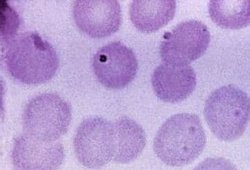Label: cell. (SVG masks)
Returning a JSON list of instances; mask_svg holds the SVG:
<instances>
[{
	"mask_svg": "<svg viewBox=\"0 0 250 170\" xmlns=\"http://www.w3.org/2000/svg\"><path fill=\"white\" fill-rule=\"evenodd\" d=\"M206 143V134L198 116L180 113L163 123L155 137L153 149L167 166L180 167L196 159Z\"/></svg>",
	"mask_w": 250,
	"mask_h": 170,
	"instance_id": "1",
	"label": "cell"
},
{
	"mask_svg": "<svg viewBox=\"0 0 250 170\" xmlns=\"http://www.w3.org/2000/svg\"><path fill=\"white\" fill-rule=\"evenodd\" d=\"M8 73L26 85H39L56 74L59 59L56 50L38 33L26 32L11 42L5 56Z\"/></svg>",
	"mask_w": 250,
	"mask_h": 170,
	"instance_id": "2",
	"label": "cell"
},
{
	"mask_svg": "<svg viewBox=\"0 0 250 170\" xmlns=\"http://www.w3.org/2000/svg\"><path fill=\"white\" fill-rule=\"evenodd\" d=\"M204 113L218 139L233 141L242 136L250 121V98L236 86H222L207 99Z\"/></svg>",
	"mask_w": 250,
	"mask_h": 170,
	"instance_id": "3",
	"label": "cell"
},
{
	"mask_svg": "<svg viewBox=\"0 0 250 170\" xmlns=\"http://www.w3.org/2000/svg\"><path fill=\"white\" fill-rule=\"evenodd\" d=\"M71 106L52 93L38 95L29 101L23 113L25 134L44 142H56L69 129Z\"/></svg>",
	"mask_w": 250,
	"mask_h": 170,
	"instance_id": "4",
	"label": "cell"
},
{
	"mask_svg": "<svg viewBox=\"0 0 250 170\" xmlns=\"http://www.w3.org/2000/svg\"><path fill=\"white\" fill-rule=\"evenodd\" d=\"M73 144L78 161L86 168L106 166L116 154L114 123L101 117L84 120L77 130Z\"/></svg>",
	"mask_w": 250,
	"mask_h": 170,
	"instance_id": "5",
	"label": "cell"
},
{
	"mask_svg": "<svg viewBox=\"0 0 250 170\" xmlns=\"http://www.w3.org/2000/svg\"><path fill=\"white\" fill-rule=\"evenodd\" d=\"M210 40L209 30L201 21H184L165 35L160 55L166 64L186 66L206 52Z\"/></svg>",
	"mask_w": 250,
	"mask_h": 170,
	"instance_id": "6",
	"label": "cell"
},
{
	"mask_svg": "<svg viewBox=\"0 0 250 170\" xmlns=\"http://www.w3.org/2000/svg\"><path fill=\"white\" fill-rule=\"evenodd\" d=\"M93 69L105 87L121 89L136 77L138 63L132 50L120 42H115L98 50L93 57Z\"/></svg>",
	"mask_w": 250,
	"mask_h": 170,
	"instance_id": "7",
	"label": "cell"
},
{
	"mask_svg": "<svg viewBox=\"0 0 250 170\" xmlns=\"http://www.w3.org/2000/svg\"><path fill=\"white\" fill-rule=\"evenodd\" d=\"M73 14L78 28L93 38L111 36L122 22L121 6L116 0H77Z\"/></svg>",
	"mask_w": 250,
	"mask_h": 170,
	"instance_id": "8",
	"label": "cell"
},
{
	"mask_svg": "<svg viewBox=\"0 0 250 170\" xmlns=\"http://www.w3.org/2000/svg\"><path fill=\"white\" fill-rule=\"evenodd\" d=\"M60 142H44L24 134L15 140L11 160L16 170H57L64 158Z\"/></svg>",
	"mask_w": 250,
	"mask_h": 170,
	"instance_id": "9",
	"label": "cell"
},
{
	"mask_svg": "<svg viewBox=\"0 0 250 170\" xmlns=\"http://www.w3.org/2000/svg\"><path fill=\"white\" fill-rule=\"evenodd\" d=\"M151 85L155 94L165 103H176L189 97L196 86L194 70L189 65L163 63L153 71Z\"/></svg>",
	"mask_w": 250,
	"mask_h": 170,
	"instance_id": "10",
	"label": "cell"
},
{
	"mask_svg": "<svg viewBox=\"0 0 250 170\" xmlns=\"http://www.w3.org/2000/svg\"><path fill=\"white\" fill-rule=\"evenodd\" d=\"M176 8L175 1L136 0L130 6V19L141 32H156L174 18Z\"/></svg>",
	"mask_w": 250,
	"mask_h": 170,
	"instance_id": "11",
	"label": "cell"
},
{
	"mask_svg": "<svg viewBox=\"0 0 250 170\" xmlns=\"http://www.w3.org/2000/svg\"><path fill=\"white\" fill-rule=\"evenodd\" d=\"M116 151L114 160L128 163L136 159L146 145V135L142 127L131 118L122 117L114 123Z\"/></svg>",
	"mask_w": 250,
	"mask_h": 170,
	"instance_id": "12",
	"label": "cell"
},
{
	"mask_svg": "<svg viewBox=\"0 0 250 170\" xmlns=\"http://www.w3.org/2000/svg\"><path fill=\"white\" fill-rule=\"evenodd\" d=\"M209 13L218 26L229 29H241L250 24V1H211Z\"/></svg>",
	"mask_w": 250,
	"mask_h": 170,
	"instance_id": "13",
	"label": "cell"
},
{
	"mask_svg": "<svg viewBox=\"0 0 250 170\" xmlns=\"http://www.w3.org/2000/svg\"><path fill=\"white\" fill-rule=\"evenodd\" d=\"M194 170H237L236 167L228 160L223 158H207Z\"/></svg>",
	"mask_w": 250,
	"mask_h": 170,
	"instance_id": "14",
	"label": "cell"
}]
</instances>
